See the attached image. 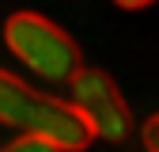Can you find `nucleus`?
<instances>
[{
	"instance_id": "nucleus-1",
	"label": "nucleus",
	"mask_w": 159,
	"mask_h": 152,
	"mask_svg": "<svg viewBox=\"0 0 159 152\" xmlns=\"http://www.w3.org/2000/svg\"><path fill=\"white\" fill-rule=\"evenodd\" d=\"M0 122L11 129L34 133V137H46L49 145H57L61 152H84L95 133L84 122L72 103L53 99L46 91H34L30 84H23L19 76L0 69Z\"/></svg>"
},
{
	"instance_id": "nucleus-2",
	"label": "nucleus",
	"mask_w": 159,
	"mask_h": 152,
	"mask_svg": "<svg viewBox=\"0 0 159 152\" xmlns=\"http://www.w3.org/2000/svg\"><path fill=\"white\" fill-rule=\"evenodd\" d=\"M4 42L30 72L46 76L53 84L72 80L80 69V46L72 42V34L38 12H15L4 23Z\"/></svg>"
},
{
	"instance_id": "nucleus-3",
	"label": "nucleus",
	"mask_w": 159,
	"mask_h": 152,
	"mask_svg": "<svg viewBox=\"0 0 159 152\" xmlns=\"http://www.w3.org/2000/svg\"><path fill=\"white\" fill-rule=\"evenodd\" d=\"M68 84H72V107L84 114V122L91 126L95 137L121 145L133 133V114L121 99V91H117V84L102 69H76Z\"/></svg>"
},
{
	"instance_id": "nucleus-4",
	"label": "nucleus",
	"mask_w": 159,
	"mask_h": 152,
	"mask_svg": "<svg viewBox=\"0 0 159 152\" xmlns=\"http://www.w3.org/2000/svg\"><path fill=\"white\" fill-rule=\"evenodd\" d=\"M0 152H61L57 145H49L46 137H34V133H23V137H15V141H8Z\"/></svg>"
},
{
	"instance_id": "nucleus-5",
	"label": "nucleus",
	"mask_w": 159,
	"mask_h": 152,
	"mask_svg": "<svg viewBox=\"0 0 159 152\" xmlns=\"http://www.w3.org/2000/svg\"><path fill=\"white\" fill-rule=\"evenodd\" d=\"M140 137H144V148H148V152H159V114H152V118L144 122Z\"/></svg>"
},
{
	"instance_id": "nucleus-6",
	"label": "nucleus",
	"mask_w": 159,
	"mask_h": 152,
	"mask_svg": "<svg viewBox=\"0 0 159 152\" xmlns=\"http://www.w3.org/2000/svg\"><path fill=\"white\" fill-rule=\"evenodd\" d=\"M117 8H125V12H140V8H148V4H155V0H114Z\"/></svg>"
}]
</instances>
